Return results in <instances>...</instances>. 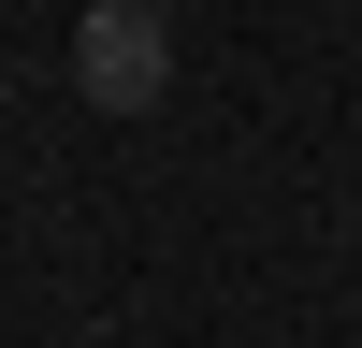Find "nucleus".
<instances>
[{"mask_svg":"<svg viewBox=\"0 0 362 348\" xmlns=\"http://www.w3.org/2000/svg\"><path fill=\"white\" fill-rule=\"evenodd\" d=\"M73 87L116 102V116H145L174 87V15H160V0H87V15H73Z\"/></svg>","mask_w":362,"mask_h":348,"instance_id":"f257e3e1","label":"nucleus"}]
</instances>
